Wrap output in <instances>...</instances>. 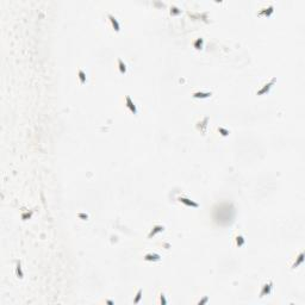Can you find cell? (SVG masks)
I'll use <instances>...</instances> for the list:
<instances>
[{
    "label": "cell",
    "mask_w": 305,
    "mask_h": 305,
    "mask_svg": "<svg viewBox=\"0 0 305 305\" xmlns=\"http://www.w3.org/2000/svg\"><path fill=\"white\" fill-rule=\"evenodd\" d=\"M78 75H79V80H80V84H81V85L86 84V74H85V72H84L82 69H79V72H78Z\"/></svg>",
    "instance_id": "cell-14"
},
{
    "label": "cell",
    "mask_w": 305,
    "mask_h": 305,
    "mask_svg": "<svg viewBox=\"0 0 305 305\" xmlns=\"http://www.w3.org/2000/svg\"><path fill=\"white\" fill-rule=\"evenodd\" d=\"M273 8H274V7H273L272 5H269L268 7H265V8H262L261 11H259L258 15H259V16H271V15L273 13V11H274Z\"/></svg>",
    "instance_id": "cell-8"
},
{
    "label": "cell",
    "mask_w": 305,
    "mask_h": 305,
    "mask_svg": "<svg viewBox=\"0 0 305 305\" xmlns=\"http://www.w3.org/2000/svg\"><path fill=\"white\" fill-rule=\"evenodd\" d=\"M273 290V281H268L262 287H261V291H260V298H263L266 296H269L271 292Z\"/></svg>",
    "instance_id": "cell-1"
},
{
    "label": "cell",
    "mask_w": 305,
    "mask_h": 305,
    "mask_svg": "<svg viewBox=\"0 0 305 305\" xmlns=\"http://www.w3.org/2000/svg\"><path fill=\"white\" fill-rule=\"evenodd\" d=\"M193 45H194L196 49H201L203 48V40H201V38H198V40L193 43Z\"/></svg>",
    "instance_id": "cell-16"
},
{
    "label": "cell",
    "mask_w": 305,
    "mask_h": 305,
    "mask_svg": "<svg viewBox=\"0 0 305 305\" xmlns=\"http://www.w3.org/2000/svg\"><path fill=\"white\" fill-rule=\"evenodd\" d=\"M164 230V226L163 225H155L154 228L151 229V231L149 233V235H148V237L149 238H151L152 236H155L156 234H159V233H162Z\"/></svg>",
    "instance_id": "cell-7"
},
{
    "label": "cell",
    "mask_w": 305,
    "mask_h": 305,
    "mask_svg": "<svg viewBox=\"0 0 305 305\" xmlns=\"http://www.w3.org/2000/svg\"><path fill=\"white\" fill-rule=\"evenodd\" d=\"M109 19H110V22H111V24H112V28H113V30L116 31V32H119L120 31V25H119V23H118V20H117V18L114 17L113 15H109Z\"/></svg>",
    "instance_id": "cell-5"
},
{
    "label": "cell",
    "mask_w": 305,
    "mask_h": 305,
    "mask_svg": "<svg viewBox=\"0 0 305 305\" xmlns=\"http://www.w3.org/2000/svg\"><path fill=\"white\" fill-rule=\"evenodd\" d=\"M212 95L211 92H194L193 93V98L196 99H205V98H210Z\"/></svg>",
    "instance_id": "cell-9"
},
{
    "label": "cell",
    "mask_w": 305,
    "mask_h": 305,
    "mask_svg": "<svg viewBox=\"0 0 305 305\" xmlns=\"http://www.w3.org/2000/svg\"><path fill=\"white\" fill-rule=\"evenodd\" d=\"M235 244H236V247H242V246H244L246 244V238L242 236V235H236L235 236Z\"/></svg>",
    "instance_id": "cell-10"
},
{
    "label": "cell",
    "mask_w": 305,
    "mask_h": 305,
    "mask_svg": "<svg viewBox=\"0 0 305 305\" xmlns=\"http://www.w3.org/2000/svg\"><path fill=\"white\" fill-rule=\"evenodd\" d=\"M303 261H304V253L302 251V253L299 254V256L297 258V260L295 261V263L292 265V268L295 269V268H297V267H299V265H302V263H303Z\"/></svg>",
    "instance_id": "cell-12"
},
{
    "label": "cell",
    "mask_w": 305,
    "mask_h": 305,
    "mask_svg": "<svg viewBox=\"0 0 305 305\" xmlns=\"http://www.w3.org/2000/svg\"><path fill=\"white\" fill-rule=\"evenodd\" d=\"M160 303H161L162 305H166V304H167V299H166V297H164L163 293L160 295Z\"/></svg>",
    "instance_id": "cell-18"
},
{
    "label": "cell",
    "mask_w": 305,
    "mask_h": 305,
    "mask_svg": "<svg viewBox=\"0 0 305 305\" xmlns=\"http://www.w3.org/2000/svg\"><path fill=\"white\" fill-rule=\"evenodd\" d=\"M208 302H209V297H205V298H203L201 300H199V302H198V304H199V305H201V304H205V303H208Z\"/></svg>",
    "instance_id": "cell-19"
},
{
    "label": "cell",
    "mask_w": 305,
    "mask_h": 305,
    "mask_svg": "<svg viewBox=\"0 0 305 305\" xmlns=\"http://www.w3.org/2000/svg\"><path fill=\"white\" fill-rule=\"evenodd\" d=\"M106 303H107V304H111V305H112V304H114L112 300H106Z\"/></svg>",
    "instance_id": "cell-22"
},
{
    "label": "cell",
    "mask_w": 305,
    "mask_h": 305,
    "mask_svg": "<svg viewBox=\"0 0 305 305\" xmlns=\"http://www.w3.org/2000/svg\"><path fill=\"white\" fill-rule=\"evenodd\" d=\"M79 217H81V218H85V219H87V218H88V216H87V214H84V213H79Z\"/></svg>",
    "instance_id": "cell-21"
},
{
    "label": "cell",
    "mask_w": 305,
    "mask_h": 305,
    "mask_svg": "<svg viewBox=\"0 0 305 305\" xmlns=\"http://www.w3.org/2000/svg\"><path fill=\"white\" fill-rule=\"evenodd\" d=\"M180 12H181L180 10H176V8H174L173 11H171V13H174V15H179Z\"/></svg>",
    "instance_id": "cell-20"
},
{
    "label": "cell",
    "mask_w": 305,
    "mask_h": 305,
    "mask_svg": "<svg viewBox=\"0 0 305 305\" xmlns=\"http://www.w3.org/2000/svg\"><path fill=\"white\" fill-rule=\"evenodd\" d=\"M125 105H126V107L129 109V111H130L131 113H134V114H137V113H138L137 107H136V105H135V103L132 101V99H131L130 95H126V97H125Z\"/></svg>",
    "instance_id": "cell-3"
},
{
    "label": "cell",
    "mask_w": 305,
    "mask_h": 305,
    "mask_svg": "<svg viewBox=\"0 0 305 305\" xmlns=\"http://www.w3.org/2000/svg\"><path fill=\"white\" fill-rule=\"evenodd\" d=\"M146 261H152V262H155V261H160L161 260V256L159 255V254H156V253H148V254H146L144 255V258H143Z\"/></svg>",
    "instance_id": "cell-6"
},
{
    "label": "cell",
    "mask_w": 305,
    "mask_h": 305,
    "mask_svg": "<svg viewBox=\"0 0 305 305\" xmlns=\"http://www.w3.org/2000/svg\"><path fill=\"white\" fill-rule=\"evenodd\" d=\"M275 81H276V78H273L268 84H266V85L261 88V90H259V91L256 92V95H263V94H266V93H268L269 90L273 87V85L275 84Z\"/></svg>",
    "instance_id": "cell-2"
},
{
    "label": "cell",
    "mask_w": 305,
    "mask_h": 305,
    "mask_svg": "<svg viewBox=\"0 0 305 305\" xmlns=\"http://www.w3.org/2000/svg\"><path fill=\"white\" fill-rule=\"evenodd\" d=\"M16 275H17L18 279H23V276H24V273L22 271L20 261H17V263H16Z\"/></svg>",
    "instance_id": "cell-11"
},
{
    "label": "cell",
    "mask_w": 305,
    "mask_h": 305,
    "mask_svg": "<svg viewBox=\"0 0 305 305\" xmlns=\"http://www.w3.org/2000/svg\"><path fill=\"white\" fill-rule=\"evenodd\" d=\"M142 293H143V291L139 288L138 291H137V295H136V297L134 298V303L135 304H138L139 302H141V298H142Z\"/></svg>",
    "instance_id": "cell-15"
},
{
    "label": "cell",
    "mask_w": 305,
    "mask_h": 305,
    "mask_svg": "<svg viewBox=\"0 0 305 305\" xmlns=\"http://www.w3.org/2000/svg\"><path fill=\"white\" fill-rule=\"evenodd\" d=\"M118 68H119V73L120 74H125L126 73V65L123 62L122 58H118Z\"/></svg>",
    "instance_id": "cell-13"
},
{
    "label": "cell",
    "mask_w": 305,
    "mask_h": 305,
    "mask_svg": "<svg viewBox=\"0 0 305 305\" xmlns=\"http://www.w3.org/2000/svg\"><path fill=\"white\" fill-rule=\"evenodd\" d=\"M218 132H219V134H221L222 136H224V137L229 135V130H226V129L222 128V126H221V128H218Z\"/></svg>",
    "instance_id": "cell-17"
},
{
    "label": "cell",
    "mask_w": 305,
    "mask_h": 305,
    "mask_svg": "<svg viewBox=\"0 0 305 305\" xmlns=\"http://www.w3.org/2000/svg\"><path fill=\"white\" fill-rule=\"evenodd\" d=\"M179 201L182 203V204L186 205V206H189V208H194V209L199 208V204H198V203H196V201H193V200H191V199H188V198H186V197H179Z\"/></svg>",
    "instance_id": "cell-4"
}]
</instances>
